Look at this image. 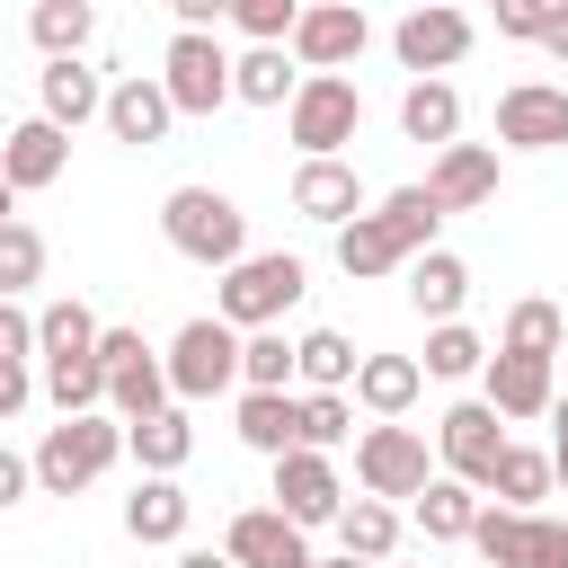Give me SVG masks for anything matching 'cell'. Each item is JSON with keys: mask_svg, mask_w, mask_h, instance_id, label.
<instances>
[{"mask_svg": "<svg viewBox=\"0 0 568 568\" xmlns=\"http://www.w3.org/2000/svg\"><path fill=\"white\" fill-rule=\"evenodd\" d=\"M435 231H444L435 195H426V186H390L382 204H364V213L337 231V266H346L355 284H373V275H399L408 257H426V248H435Z\"/></svg>", "mask_w": 568, "mask_h": 568, "instance_id": "cell-1", "label": "cell"}, {"mask_svg": "<svg viewBox=\"0 0 568 568\" xmlns=\"http://www.w3.org/2000/svg\"><path fill=\"white\" fill-rule=\"evenodd\" d=\"M160 240H169L178 257L231 275V266L248 257V213H240L222 186H169V204H160Z\"/></svg>", "mask_w": 568, "mask_h": 568, "instance_id": "cell-2", "label": "cell"}, {"mask_svg": "<svg viewBox=\"0 0 568 568\" xmlns=\"http://www.w3.org/2000/svg\"><path fill=\"white\" fill-rule=\"evenodd\" d=\"M27 462H36V497H80L124 462V426L106 408L98 417H62V426H44V444Z\"/></svg>", "mask_w": 568, "mask_h": 568, "instance_id": "cell-3", "label": "cell"}, {"mask_svg": "<svg viewBox=\"0 0 568 568\" xmlns=\"http://www.w3.org/2000/svg\"><path fill=\"white\" fill-rule=\"evenodd\" d=\"M311 293V266L302 257H284V248H266V257H240L231 275H222V293H213V320L222 328H284V311Z\"/></svg>", "mask_w": 568, "mask_h": 568, "instance_id": "cell-4", "label": "cell"}, {"mask_svg": "<svg viewBox=\"0 0 568 568\" xmlns=\"http://www.w3.org/2000/svg\"><path fill=\"white\" fill-rule=\"evenodd\" d=\"M160 373H169V399H178V408L240 390V328H222V320H186V328L169 337Z\"/></svg>", "mask_w": 568, "mask_h": 568, "instance_id": "cell-5", "label": "cell"}, {"mask_svg": "<svg viewBox=\"0 0 568 568\" xmlns=\"http://www.w3.org/2000/svg\"><path fill=\"white\" fill-rule=\"evenodd\" d=\"M284 133L302 142V160H346V142L364 133V89H355V80H337V71L302 80V89H293V106H284Z\"/></svg>", "mask_w": 568, "mask_h": 568, "instance_id": "cell-6", "label": "cell"}, {"mask_svg": "<svg viewBox=\"0 0 568 568\" xmlns=\"http://www.w3.org/2000/svg\"><path fill=\"white\" fill-rule=\"evenodd\" d=\"M98 373H106V417H115V426H142V417L178 408L160 355L142 346V328H98Z\"/></svg>", "mask_w": 568, "mask_h": 568, "instance_id": "cell-7", "label": "cell"}, {"mask_svg": "<svg viewBox=\"0 0 568 568\" xmlns=\"http://www.w3.org/2000/svg\"><path fill=\"white\" fill-rule=\"evenodd\" d=\"M151 80L169 89L178 115H222L231 106V44L222 36H169V53H160Z\"/></svg>", "mask_w": 568, "mask_h": 568, "instance_id": "cell-8", "label": "cell"}, {"mask_svg": "<svg viewBox=\"0 0 568 568\" xmlns=\"http://www.w3.org/2000/svg\"><path fill=\"white\" fill-rule=\"evenodd\" d=\"M506 444H515V435H506V417H497L488 399H453V408L435 417V470L462 479V488H488V470H497Z\"/></svg>", "mask_w": 568, "mask_h": 568, "instance_id": "cell-9", "label": "cell"}, {"mask_svg": "<svg viewBox=\"0 0 568 568\" xmlns=\"http://www.w3.org/2000/svg\"><path fill=\"white\" fill-rule=\"evenodd\" d=\"M435 479V453H426V426H364L355 435V488L364 497H417Z\"/></svg>", "mask_w": 568, "mask_h": 568, "instance_id": "cell-10", "label": "cell"}, {"mask_svg": "<svg viewBox=\"0 0 568 568\" xmlns=\"http://www.w3.org/2000/svg\"><path fill=\"white\" fill-rule=\"evenodd\" d=\"M364 44H373V18H364L355 0H311V9L293 18V44H284V53H293L302 80H320V71L346 80V62H355Z\"/></svg>", "mask_w": 568, "mask_h": 568, "instance_id": "cell-11", "label": "cell"}, {"mask_svg": "<svg viewBox=\"0 0 568 568\" xmlns=\"http://www.w3.org/2000/svg\"><path fill=\"white\" fill-rule=\"evenodd\" d=\"M470 36H479V27H470L462 9H444V0H435V9H408V18L390 27V53H399V71H417V80H444V71L470 53Z\"/></svg>", "mask_w": 568, "mask_h": 568, "instance_id": "cell-12", "label": "cell"}, {"mask_svg": "<svg viewBox=\"0 0 568 568\" xmlns=\"http://www.w3.org/2000/svg\"><path fill=\"white\" fill-rule=\"evenodd\" d=\"M337 506H346V479H337V462L293 444V453L275 462V515H284L293 532H311V524H337Z\"/></svg>", "mask_w": 568, "mask_h": 568, "instance_id": "cell-13", "label": "cell"}, {"mask_svg": "<svg viewBox=\"0 0 568 568\" xmlns=\"http://www.w3.org/2000/svg\"><path fill=\"white\" fill-rule=\"evenodd\" d=\"M497 142H506V151H559V142H568V89H559V80H515V89H497Z\"/></svg>", "mask_w": 568, "mask_h": 568, "instance_id": "cell-14", "label": "cell"}, {"mask_svg": "<svg viewBox=\"0 0 568 568\" xmlns=\"http://www.w3.org/2000/svg\"><path fill=\"white\" fill-rule=\"evenodd\" d=\"M62 169H71V133H53L44 115H18V124L0 133V186H9V195H44Z\"/></svg>", "mask_w": 568, "mask_h": 568, "instance_id": "cell-15", "label": "cell"}, {"mask_svg": "<svg viewBox=\"0 0 568 568\" xmlns=\"http://www.w3.org/2000/svg\"><path fill=\"white\" fill-rule=\"evenodd\" d=\"M479 399H488L506 426H524V417H550L559 382H550L541 355H506V346H488V364H479Z\"/></svg>", "mask_w": 568, "mask_h": 568, "instance_id": "cell-16", "label": "cell"}, {"mask_svg": "<svg viewBox=\"0 0 568 568\" xmlns=\"http://www.w3.org/2000/svg\"><path fill=\"white\" fill-rule=\"evenodd\" d=\"M222 559L231 568H311V541L275 515V506H240L222 524Z\"/></svg>", "mask_w": 568, "mask_h": 568, "instance_id": "cell-17", "label": "cell"}, {"mask_svg": "<svg viewBox=\"0 0 568 568\" xmlns=\"http://www.w3.org/2000/svg\"><path fill=\"white\" fill-rule=\"evenodd\" d=\"M426 195H435V213H479V204H497V142H453V151H435Z\"/></svg>", "mask_w": 568, "mask_h": 568, "instance_id": "cell-18", "label": "cell"}, {"mask_svg": "<svg viewBox=\"0 0 568 568\" xmlns=\"http://www.w3.org/2000/svg\"><path fill=\"white\" fill-rule=\"evenodd\" d=\"M115 142H133V151H151V142H169V124H178V106H169V89L151 80V71H124L115 89H106V115H98Z\"/></svg>", "mask_w": 568, "mask_h": 568, "instance_id": "cell-19", "label": "cell"}, {"mask_svg": "<svg viewBox=\"0 0 568 568\" xmlns=\"http://www.w3.org/2000/svg\"><path fill=\"white\" fill-rule=\"evenodd\" d=\"M293 213L320 222V231H346V222L364 213V178H355V160H302V169H293Z\"/></svg>", "mask_w": 568, "mask_h": 568, "instance_id": "cell-20", "label": "cell"}, {"mask_svg": "<svg viewBox=\"0 0 568 568\" xmlns=\"http://www.w3.org/2000/svg\"><path fill=\"white\" fill-rule=\"evenodd\" d=\"M36 115H44L53 133H80V124L106 115V80H98L89 62H44V71H36Z\"/></svg>", "mask_w": 568, "mask_h": 568, "instance_id": "cell-21", "label": "cell"}, {"mask_svg": "<svg viewBox=\"0 0 568 568\" xmlns=\"http://www.w3.org/2000/svg\"><path fill=\"white\" fill-rule=\"evenodd\" d=\"M399 275H408V311H417L426 328L462 320V302H470V266H462L453 248H426V257H408Z\"/></svg>", "mask_w": 568, "mask_h": 568, "instance_id": "cell-22", "label": "cell"}, {"mask_svg": "<svg viewBox=\"0 0 568 568\" xmlns=\"http://www.w3.org/2000/svg\"><path fill=\"white\" fill-rule=\"evenodd\" d=\"M417 390H426V373H417V355H364L355 364V408H373V426H399L408 408H417Z\"/></svg>", "mask_w": 568, "mask_h": 568, "instance_id": "cell-23", "label": "cell"}, {"mask_svg": "<svg viewBox=\"0 0 568 568\" xmlns=\"http://www.w3.org/2000/svg\"><path fill=\"white\" fill-rule=\"evenodd\" d=\"M399 133L426 142V151H453L462 142V89L453 80H408L399 89Z\"/></svg>", "mask_w": 568, "mask_h": 568, "instance_id": "cell-24", "label": "cell"}, {"mask_svg": "<svg viewBox=\"0 0 568 568\" xmlns=\"http://www.w3.org/2000/svg\"><path fill=\"white\" fill-rule=\"evenodd\" d=\"M124 453L142 462V479H178V470L195 462V417H186V408H160V417H142V426H124Z\"/></svg>", "mask_w": 568, "mask_h": 568, "instance_id": "cell-25", "label": "cell"}, {"mask_svg": "<svg viewBox=\"0 0 568 568\" xmlns=\"http://www.w3.org/2000/svg\"><path fill=\"white\" fill-rule=\"evenodd\" d=\"M186 524H195V497L178 488V479H133V497H124V532L133 541H186Z\"/></svg>", "mask_w": 568, "mask_h": 568, "instance_id": "cell-26", "label": "cell"}, {"mask_svg": "<svg viewBox=\"0 0 568 568\" xmlns=\"http://www.w3.org/2000/svg\"><path fill=\"white\" fill-rule=\"evenodd\" d=\"M293 89H302V71H293L284 44H248V53H231V98H240V106H293Z\"/></svg>", "mask_w": 568, "mask_h": 568, "instance_id": "cell-27", "label": "cell"}, {"mask_svg": "<svg viewBox=\"0 0 568 568\" xmlns=\"http://www.w3.org/2000/svg\"><path fill=\"white\" fill-rule=\"evenodd\" d=\"M541 497H550V453H541V444H506L497 470H488V506H506V515H541Z\"/></svg>", "mask_w": 568, "mask_h": 568, "instance_id": "cell-28", "label": "cell"}, {"mask_svg": "<svg viewBox=\"0 0 568 568\" xmlns=\"http://www.w3.org/2000/svg\"><path fill=\"white\" fill-rule=\"evenodd\" d=\"M337 550L364 559V568H390V550H399V506H382V497H346V506H337Z\"/></svg>", "mask_w": 568, "mask_h": 568, "instance_id": "cell-29", "label": "cell"}, {"mask_svg": "<svg viewBox=\"0 0 568 568\" xmlns=\"http://www.w3.org/2000/svg\"><path fill=\"white\" fill-rule=\"evenodd\" d=\"M27 36H36L44 62H80L89 36H98V9H89V0H36V9H27Z\"/></svg>", "mask_w": 568, "mask_h": 568, "instance_id": "cell-30", "label": "cell"}, {"mask_svg": "<svg viewBox=\"0 0 568 568\" xmlns=\"http://www.w3.org/2000/svg\"><path fill=\"white\" fill-rule=\"evenodd\" d=\"M98 328H106V320H98L80 293H62V302H44V311H36V355H44V364L98 355Z\"/></svg>", "mask_w": 568, "mask_h": 568, "instance_id": "cell-31", "label": "cell"}, {"mask_svg": "<svg viewBox=\"0 0 568 568\" xmlns=\"http://www.w3.org/2000/svg\"><path fill=\"white\" fill-rule=\"evenodd\" d=\"M355 337L346 328H302L293 337V382H311V390H355Z\"/></svg>", "mask_w": 568, "mask_h": 568, "instance_id": "cell-32", "label": "cell"}, {"mask_svg": "<svg viewBox=\"0 0 568 568\" xmlns=\"http://www.w3.org/2000/svg\"><path fill=\"white\" fill-rule=\"evenodd\" d=\"M408 506H417L426 550H435V541H470V524H479V488H462V479H444V470H435V479H426Z\"/></svg>", "mask_w": 568, "mask_h": 568, "instance_id": "cell-33", "label": "cell"}, {"mask_svg": "<svg viewBox=\"0 0 568 568\" xmlns=\"http://www.w3.org/2000/svg\"><path fill=\"white\" fill-rule=\"evenodd\" d=\"M231 426H240V444H248V453L284 462V453H293V390H240Z\"/></svg>", "mask_w": 568, "mask_h": 568, "instance_id": "cell-34", "label": "cell"}, {"mask_svg": "<svg viewBox=\"0 0 568 568\" xmlns=\"http://www.w3.org/2000/svg\"><path fill=\"white\" fill-rule=\"evenodd\" d=\"M488 364V337L470 328V320H444V328H426V355H417V373L426 382H470Z\"/></svg>", "mask_w": 568, "mask_h": 568, "instance_id": "cell-35", "label": "cell"}, {"mask_svg": "<svg viewBox=\"0 0 568 568\" xmlns=\"http://www.w3.org/2000/svg\"><path fill=\"white\" fill-rule=\"evenodd\" d=\"M355 435V399L346 390H302L293 399V444L302 453H328V444H346Z\"/></svg>", "mask_w": 568, "mask_h": 568, "instance_id": "cell-36", "label": "cell"}, {"mask_svg": "<svg viewBox=\"0 0 568 568\" xmlns=\"http://www.w3.org/2000/svg\"><path fill=\"white\" fill-rule=\"evenodd\" d=\"M559 337H568V320H559V302H541V293H524V302L506 311V337H497V346H506V355H541V364H550V355H559Z\"/></svg>", "mask_w": 568, "mask_h": 568, "instance_id": "cell-37", "label": "cell"}, {"mask_svg": "<svg viewBox=\"0 0 568 568\" xmlns=\"http://www.w3.org/2000/svg\"><path fill=\"white\" fill-rule=\"evenodd\" d=\"M36 382H44V399H53L62 417H98V408H106V373H98V355H71V364H44Z\"/></svg>", "mask_w": 568, "mask_h": 568, "instance_id": "cell-38", "label": "cell"}, {"mask_svg": "<svg viewBox=\"0 0 568 568\" xmlns=\"http://www.w3.org/2000/svg\"><path fill=\"white\" fill-rule=\"evenodd\" d=\"M293 382V337L284 328H248L240 337V390H284Z\"/></svg>", "mask_w": 568, "mask_h": 568, "instance_id": "cell-39", "label": "cell"}, {"mask_svg": "<svg viewBox=\"0 0 568 568\" xmlns=\"http://www.w3.org/2000/svg\"><path fill=\"white\" fill-rule=\"evenodd\" d=\"M27 284H44V231L36 222H0V302H18Z\"/></svg>", "mask_w": 568, "mask_h": 568, "instance_id": "cell-40", "label": "cell"}, {"mask_svg": "<svg viewBox=\"0 0 568 568\" xmlns=\"http://www.w3.org/2000/svg\"><path fill=\"white\" fill-rule=\"evenodd\" d=\"M293 18H302V0H231V27L248 44H293Z\"/></svg>", "mask_w": 568, "mask_h": 568, "instance_id": "cell-41", "label": "cell"}, {"mask_svg": "<svg viewBox=\"0 0 568 568\" xmlns=\"http://www.w3.org/2000/svg\"><path fill=\"white\" fill-rule=\"evenodd\" d=\"M524 568H568V515H524Z\"/></svg>", "mask_w": 568, "mask_h": 568, "instance_id": "cell-42", "label": "cell"}, {"mask_svg": "<svg viewBox=\"0 0 568 568\" xmlns=\"http://www.w3.org/2000/svg\"><path fill=\"white\" fill-rule=\"evenodd\" d=\"M541 27H550V0H497V36L541 44Z\"/></svg>", "mask_w": 568, "mask_h": 568, "instance_id": "cell-43", "label": "cell"}, {"mask_svg": "<svg viewBox=\"0 0 568 568\" xmlns=\"http://www.w3.org/2000/svg\"><path fill=\"white\" fill-rule=\"evenodd\" d=\"M27 355H36V311L0 302V364H27Z\"/></svg>", "mask_w": 568, "mask_h": 568, "instance_id": "cell-44", "label": "cell"}, {"mask_svg": "<svg viewBox=\"0 0 568 568\" xmlns=\"http://www.w3.org/2000/svg\"><path fill=\"white\" fill-rule=\"evenodd\" d=\"M27 497H36V462L0 444V515H9V506H27Z\"/></svg>", "mask_w": 568, "mask_h": 568, "instance_id": "cell-45", "label": "cell"}, {"mask_svg": "<svg viewBox=\"0 0 568 568\" xmlns=\"http://www.w3.org/2000/svg\"><path fill=\"white\" fill-rule=\"evenodd\" d=\"M27 399H36V373H27V364H0V426H9Z\"/></svg>", "mask_w": 568, "mask_h": 568, "instance_id": "cell-46", "label": "cell"}, {"mask_svg": "<svg viewBox=\"0 0 568 568\" xmlns=\"http://www.w3.org/2000/svg\"><path fill=\"white\" fill-rule=\"evenodd\" d=\"M541 53L568 62V0H550V27H541Z\"/></svg>", "mask_w": 568, "mask_h": 568, "instance_id": "cell-47", "label": "cell"}, {"mask_svg": "<svg viewBox=\"0 0 568 568\" xmlns=\"http://www.w3.org/2000/svg\"><path fill=\"white\" fill-rule=\"evenodd\" d=\"M178 568H231V559H222V550H204V541H186V550H178Z\"/></svg>", "mask_w": 568, "mask_h": 568, "instance_id": "cell-48", "label": "cell"}, {"mask_svg": "<svg viewBox=\"0 0 568 568\" xmlns=\"http://www.w3.org/2000/svg\"><path fill=\"white\" fill-rule=\"evenodd\" d=\"M550 488H568V435H550Z\"/></svg>", "mask_w": 568, "mask_h": 568, "instance_id": "cell-49", "label": "cell"}, {"mask_svg": "<svg viewBox=\"0 0 568 568\" xmlns=\"http://www.w3.org/2000/svg\"><path fill=\"white\" fill-rule=\"evenodd\" d=\"M550 426H559V435H568V390H559V399H550Z\"/></svg>", "mask_w": 568, "mask_h": 568, "instance_id": "cell-50", "label": "cell"}, {"mask_svg": "<svg viewBox=\"0 0 568 568\" xmlns=\"http://www.w3.org/2000/svg\"><path fill=\"white\" fill-rule=\"evenodd\" d=\"M311 568H364V559H346V550H337V559H311Z\"/></svg>", "mask_w": 568, "mask_h": 568, "instance_id": "cell-51", "label": "cell"}, {"mask_svg": "<svg viewBox=\"0 0 568 568\" xmlns=\"http://www.w3.org/2000/svg\"><path fill=\"white\" fill-rule=\"evenodd\" d=\"M0 222H18V195H9V186H0Z\"/></svg>", "mask_w": 568, "mask_h": 568, "instance_id": "cell-52", "label": "cell"}, {"mask_svg": "<svg viewBox=\"0 0 568 568\" xmlns=\"http://www.w3.org/2000/svg\"><path fill=\"white\" fill-rule=\"evenodd\" d=\"M390 568H426V559H390Z\"/></svg>", "mask_w": 568, "mask_h": 568, "instance_id": "cell-53", "label": "cell"}]
</instances>
